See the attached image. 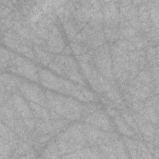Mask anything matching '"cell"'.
I'll use <instances>...</instances> for the list:
<instances>
[{"instance_id": "1", "label": "cell", "mask_w": 159, "mask_h": 159, "mask_svg": "<svg viewBox=\"0 0 159 159\" xmlns=\"http://www.w3.org/2000/svg\"><path fill=\"white\" fill-rule=\"evenodd\" d=\"M46 97L47 104L57 114L71 120L80 117L83 108L77 101L48 91L46 93Z\"/></svg>"}, {"instance_id": "2", "label": "cell", "mask_w": 159, "mask_h": 159, "mask_svg": "<svg viewBox=\"0 0 159 159\" xmlns=\"http://www.w3.org/2000/svg\"><path fill=\"white\" fill-rule=\"evenodd\" d=\"M50 68L58 73L65 76L78 83H83L77 66L73 60L67 57H57L50 63Z\"/></svg>"}, {"instance_id": "3", "label": "cell", "mask_w": 159, "mask_h": 159, "mask_svg": "<svg viewBox=\"0 0 159 159\" xmlns=\"http://www.w3.org/2000/svg\"><path fill=\"white\" fill-rule=\"evenodd\" d=\"M9 63L12 65L11 69L13 72L23 75L32 80H38L39 75L37 67L30 61L21 57L13 56Z\"/></svg>"}, {"instance_id": "4", "label": "cell", "mask_w": 159, "mask_h": 159, "mask_svg": "<svg viewBox=\"0 0 159 159\" xmlns=\"http://www.w3.org/2000/svg\"><path fill=\"white\" fill-rule=\"evenodd\" d=\"M81 67L85 76L96 90L102 91L109 89L110 85L107 81L91 65L86 61H81Z\"/></svg>"}, {"instance_id": "5", "label": "cell", "mask_w": 159, "mask_h": 159, "mask_svg": "<svg viewBox=\"0 0 159 159\" xmlns=\"http://www.w3.org/2000/svg\"><path fill=\"white\" fill-rule=\"evenodd\" d=\"M63 93L71 95L76 98L83 101H89L94 98L93 94L86 89L76 84H73L68 81L60 79L58 89Z\"/></svg>"}, {"instance_id": "6", "label": "cell", "mask_w": 159, "mask_h": 159, "mask_svg": "<svg viewBox=\"0 0 159 159\" xmlns=\"http://www.w3.org/2000/svg\"><path fill=\"white\" fill-rule=\"evenodd\" d=\"M20 91L24 96L32 102L44 106L47 104L46 94L38 86L29 83H25L20 86Z\"/></svg>"}, {"instance_id": "7", "label": "cell", "mask_w": 159, "mask_h": 159, "mask_svg": "<svg viewBox=\"0 0 159 159\" xmlns=\"http://www.w3.org/2000/svg\"><path fill=\"white\" fill-rule=\"evenodd\" d=\"M96 62L100 73L107 78L112 76L111 61L107 47H101L96 53Z\"/></svg>"}, {"instance_id": "8", "label": "cell", "mask_w": 159, "mask_h": 159, "mask_svg": "<svg viewBox=\"0 0 159 159\" xmlns=\"http://www.w3.org/2000/svg\"><path fill=\"white\" fill-rule=\"evenodd\" d=\"M86 121L88 124H91L94 126L105 130H109L111 127L110 121L107 117L101 112H96L88 115L86 118Z\"/></svg>"}, {"instance_id": "9", "label": "cell", "mask_w": 159, "mask_h": 159, "mask_svg": "<svg viewBox=\"0 0 159 159\" xmlns=\"http://www.w3.org/2000/svg\"><path fill=\"white\" fill-rule=\"evenodd\" d=\"M12 104L15 111L20 115L24 120L32 119V112L24 100L17 94L12 97Z\"/></svg>"}, {"instance_id": "10", "label": "cell", "mask_w": 159, "mask_h": 159, "mask_svg": "<svg viewBox=\"0 0 159 159\" xmlns=\"http://www.w3.org/2000/svg\"><path fill=\"white\" fill-rule=\"evenodd\" d=\"M39 78L41 83L46 88L58 90L60 79L50 72L45 70H41L39 72Z\"/></svg>"}, {"instance_id": "11", "label": "cell", "mask_w": 159, "mask_h": 159, "mask_svg": "<svg viewBox=\"0 0 159 159\" xmlns=\"http://www.w3.org/2000/svg\"><path fill=\"white\" fill-rule=\"evenodd\" d=\"M104 15L106 20L109 22L115 20L117 15V10L115 4H111V2L106 4L104 8Z\"/></svg>"}, {"instance_id": "12", "label": "cell", "mask_w": 159, "mask_h": 159, "mask_svg": "<svg viewBox=\"0 0 159 159\" xmlns=\"http://www.w3.org/2000/svg\"><path fill=\"white\" fill-rule=\"evenodd\" d=\"M30 106L32 108V110L34 111L35 116H37L38 117L41 118L45 120H47L49 119L50 115L48 112L45 109L40 106V105L36 104L35 102H30Z\"/></svg>"}, {"instance_id": "13", "label": "cell", "mask_w": 159, "mask_h": 159, "mask_svg": "<svg viewBox=\"0 0 159 159\" xmlns=\"http://www.w3.org/2000/svg\"><path fill=\"white\" fill-rule=\"evenodd\" d=\"M115 122L116 125L120 132L126 135L132 136L133 135V132L129 129V127L125 123L124 120L119 116H117L115 117Z\"/></svg>"}, {"instance_id": "14", "label": "cell", "mask_w": 159, "mask_h": 159, "mask_svg": "<svg viewBox=\"0 0 159 159\" xmlns=\"http://www.w3.org/2000/svg\"><path fill=\"white\" fill-rule=\"evenodd\" d=\"M35 52L38 59L40 61L41 63L46 65L49 62L50 60V56L48 53L37 47L35 48Z\"/></svg>"}, {"instance_id": "15", "label": "cell", "mask_w": 159, "mask_h": 159, "mask_svg": "<svg viewBox=\"0 0 159 159\" xmlns=\"http://www.w3.org/2000/svg\"><path fill=\"white\" fill-rule=\"evenodd\" d=\"M107 95H108V98L116 104H119L121 102V99H120L119 93H118L117 89H111L109 91Z\"/></svg>"}, {"instance_id": "16", "label": "cell", "mask_w": 159, "mask_h": 159, "mask_svg": "<svg viewBox=\"0 0 159 159\" xmlns=\"http://www.w3.org/2000/svg\"><path fill=\"white\" fill-rule=\"evenodd\" d=\"M125 142H126L127 148H129L130 153L132 155H133L132 157H136V155L137 154V147L136 146V145L132 140L129 139L126 140Z\"/></svg>"}, {"instance_id": "17", "label": "cell", "mask_w": 159, "mask_h": 159, "mask_svg": "<svg viewBox=\"0 0 159 159\" xmlns=\"http://www.w3.org/2000/svg\"><path fill=\"white\" fill-rule=\"evenodd\" d=\"M123 116H124L126 122L130 125V126H131L134 129L137 130V125H136L135 123L134 122V120L133 118L130 115H129L127 113H125V112L123 114Z\"/></svg>"}, {"instance_id": "18", "label": "cell", "mask_w": 159, "mask_h": 159, "mask_svg": "<svg viewBox=\"0 0 159 159\" xmlns=\"http://www.w3.org/2000/svg\"><path fill=\"white\" fill-rule=\"evenodd\" d=\"M150 76L149 74L145 71L142 72L139 75V80L143 83H148L150 81Z\"/></svg>"}]
</instances>
